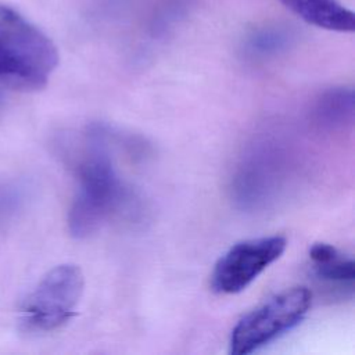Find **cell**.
Wrapping results in <instances>:
<instances>
[{
	"label": "cell",
	"instance_id": "3957f363",
	"mask_svg": "<svg viewBox=\"0 0 355 355\" xmlns=\"http://www.w3.org/2000/svg\"><path fill=\"white\" fill-rule=\"evenodd\" d=\"M85 276L78 265L62 263L49 270L19 308L25 331L49 333L68 323L80 302Z\"/></svg>",
	"mask_w": 355,
	"mask_h": 355
},
{
	"label": "cell",
	"instance_id": "9c48e42d",
	"mask_svg": "<svg viewBox=\"0 0 355 355\" xmlns=\"http://www.w3.org/2000/svg\"><path fill=\"white\" fill-rule=\"evenodd\" d=\"M26 198V186L17 182H1L0 183V220L15 214Z\"/></svg>",
	"mask_w": 355,
	"mask_h": 355
},
{
	"label": "cell",
	"instance_id": "ba28073f",
	"mask_svg": "<svg viewBox=\"0 0 355 355\" xmlns=\"http://www.w3.org/2000/svg\"><path fill=\"white\" fill-rule=\"evenodd\" d=\"M313 116L320 126L329 129L351 123L354 116L352 89L336 87L324 92L316 101Z\"/></svg>",
	"mask_w": 355,
	"mask_h": 355
},
{
	"label": "cell",
	"instance_id": "52a82bcc",
	"mask_svg": "<svg viewBox=\"0 0 355 355\" xmlns=\"http://www.w3.org/2000/svg\"><path fill=\"white\" fill-rule=\"evenodd\" d=\"M305 22L334 32H354L355 14L338 0H280Z\"/></svg>",
	"mask_w": 355,
	"mask_h": 355
},
{
	"label": "cell",
	"instance_id": "30bf717a",
	"mask_svg": "<svg viewBox=\"0 0 355 355\" xmlns=\"http://www.w3.org/2000/svg\"><path fill=\"white\" fill-rule=\"evenodd\" d=\"M284 40H286V36L280 32L263 31L251 39L250 49H251V51L265 54V53L277 50L280 46H283Z\"/></svg>",
	"mask_w": 355,
	"mask_h": 355
},
{
	"label": "cell",
	"instance_id": "277c9868",
	"mask_svg": "<svg viewBox=\"0 0 355 355\" xmlns=\"http://www.w3.org/2000/svg\"><path fill=\"white\" fill-rule=\"evenodd\" d=\"M312 304L306 287H291L244 315L230 336V354L247 355L295 327Z\"/></svg>",
	"mask_w": 355,
	"mask_h": 355
},
{
	"label": "cell",
	"instance_id": "6da1fadb",
	"mask_svg": "<svg viewBox=\"0 0 355 355\" xmlns=\"http://www.w3.org/2000/svg\"><path fill=\"white\" fill-rule=\"evenodd\" d=\"M76 172L78 190L68 212V227L73 237L85 239L96 233L125 200L123 183L100 132L86 136Z\"/></svg>",
	"mask_w": 355,
	"mask_h": 355
},
{
	"label": "cell",
	"instance_id": "8fae6325",
	"mask_svg": "<svg viewBox=\"0 0 355 355\" xmlns=\"http://www.w3.org/2000/svg\"><path fill=\"white\" fill-rule=\"evenodd\" d=\"M3 103H4V92H3V89L0 87V108H1Z\"/></svg>",
	"mask_w": 355,
	"mask_h": 355
},
{
	"label": "cell",
	"instance_id": "5b68a950",
	"mask_svg": "<svg viewBox=\"0 0 355 355\" xmlns=\"http://www.w3.org/2000/svg\"><path fill=\"white\" fill-rule=\"evenodd\" d=\"M286 247L287 241L282 236L248 239L233 244L215 263L212 288L220 294L243 291L282 257Z\"/></svg>",
	"mask_w": 355,
	"mask_h": 355
},
{
	"label": "cell",
	"instance_id": "8992f818",
	"mask_svg": "<svg viewBox=\"0 0 355 355\" xmlns=\"http://www.w3.org/2000/svg\"><path fill=\"white\" fill-rule=\"evenodd\" d=\"M309 259L312 273L322 286L334 294L352 295L355 263L351 257L343 254L331 244L315 243L309 248Z\"/></svg>",
	"mask_w": 355,
	"mask_h": 355
},
{
	"label": "cell",
	"instance_id": "7a4b0ae2",
	"mask_svg": "<svg viewBox=\"0 0 355 355\" xmlns=\"http://www.w3.org/2000/svg\"><path fill=\"white\" fill-rule=\"evenodd\" d=\"M60 61L53 40L12 7L0 4V83L43 89Z\"/></svg>",
	"mask_w": 355,
	"mask_h": 355
}]
</instances>
